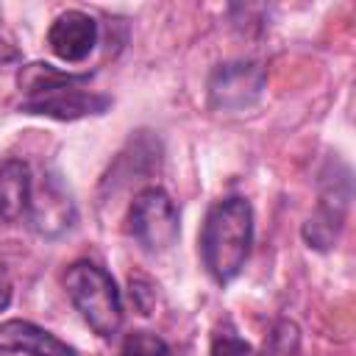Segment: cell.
I'll return each instance as SVG.
<instances>
[{"label":"cell","mask_w":356,"mask_h":356,"mask_svg":"<svg viewBox=\"0 0 356 356\" xmlns=\"http://www.w3.org/2000/svg\"><path fill=\"white\" fill-rule=\"evenodd\" d=\"M89 75L56 70L53 64H25L19 70V111L53 120H81L103 114L111 106L108 95L86 89Z\"/></svg>","instance_id":"1"},{"label":"cell","mask_w":356,"mask_h":356,"mask_svg":"<svg viewBox=\"0 0 356 356\" xmlns=\"http://www.w3.org/2000/svg\"><path fill=\"white\" fill-rule=\"evenodd\" d=\"M253 245V209L245 197L231 195L214 200L200 228V256L217 284L234 281Z\"/></svg>","instance_id":"2"},{"label":"cell","mask_w":356,"mask_h":356,"mask_svg":"<svg viewBox=\"0 0 356 356\" xmlns=\"http://www.w3.org/2000/svg\"><path fill=\"white\" fill-rule=\"evenodd\" d=\"M64 289L83 323L103 339L117 337L122 325V295L106 267L78 259L64 273Z\"/></svg>","instance_id":"3"},{"label":"cell","mask_w":356,"mask_h":356,"mask_svg":"<svg viewBox=\"0 0 356 356\" xmlns=\"http://www.w3.org/2000/svg\"><path fill=\"white\" fill-rule=\"evenodd\" d=\"M128 234L145 253H164L181 236L178 206L161 186H145L128 206Z\"/></svg>","instance_id":"4"},{"label":"cell","mask_w":356,"mask_h":356,"mask_svg":"<svg viewBox=\"0 0 356 356\" xmlns=\"http://www.w3.org/2000/svg\"><path fill=\"white\" fill-rule=\"evenodd\" d=\"M267 86V70L256 58L222 61L209 75V103L217 111L250 108Z\"/></svg>","instance_id":"5"},{"label":"cell","mask_w":356,"mask_h":356,"mask_svg":"<svg viewBox=\"0 0 356 356\" xmlns=\"http://www.w3.org/2000/svg\"><path fill=\"white\" fill-rule=\"evenodd\" d=\"M28 225L42 234V236H58L72 228L75 222V203L58 175L42 172L39 178L33 175V189H31V203L25 214Z\"/></svg>","instance_id":"6"},{"label":"cell","mask_w":356,"mask_h":356,"mask_svg":"<svg viewBox=\"0 0 356 356\" xmlns=\"http://www.w3.org/2000/svg\"><path fill=\"white\" fill-rule=\"evenodd\" d=\"M97 22L92 14L86 11H78V8H70V11H61L50 28H47V44L50 50L67 61V64H78L83 58H89V53L95 50L97 44Z\"/></svg>","instance_id":"7"},{"label":"cell","mask_w":356,"mask_h":356,"mask_svg":"<svg viewBox=\"0 0 356 356\" xmlns=\"http://www.w3.org/2000/svg\"><path fill=\"white\" fill-rule=\"evenodd\" d=\"M0 350L25 353V356H78L75 348L61 342L56 334L44 331L31 320H6L0 323Z\"/></svg>","instance_id":"8"},{"label":"cell","mask_w":356,"mask_h":356,"mask_svg":"<svg viewBox=\"0 0 356 356\" xmlns=\"http://www.w3.org/2000/svg\"><path fill=\"white\" fill-rule=\"evenodd\" d=\"M33 189V172L31 164L22 159H6L0 161V220L17 222L28 214Z\"/></svg>","instance_id":"9"},{"label":"cell","mask_w":356,"mask_h":356,"mask_svg":"<svg viewBox=\"0 0 356 356\" xmlns=\"http://www.w3.org/2000/svg\"><path fill=\"white\" fill-rule=\"evenodd\" d=\"M120 356H175L172 348L153 331H131L120 345Z\"/></svg>","instance_id":"10"},{"label":"cell","mask_w":356,"mask_h":356,"mask_svg":"<svg viewBox=\"0 0 356 356\" xmlns=\"http://www.w3.org/2000/svg\"><path fill=\"white\" fill-rule=\"evenodd\" d=\"M209 356H256V353H253V348H250L236 331L225 328V331H217V334L211 337V350H209Z\"/></svg>","instance_id":"11"},{"label":"cell","mask_w":356,"mask_h":356,"mask_svg":"<svg viewBox=\"0 0 356 356\" xmlns=\"http://www.w3.org/2000/svg\"><path fill=\"white\" fill-rule=\"evenodd\" d=\"M11 303V275L6 270V264L0 261V312Z\"/></svg>","instance_id":"12"}]
</instances>
